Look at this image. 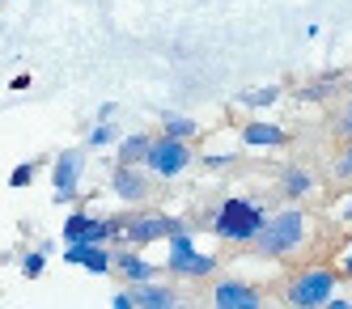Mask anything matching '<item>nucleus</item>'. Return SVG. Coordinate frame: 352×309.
I'll return each mask as SVG.
<instances>
[{
  "label": "nucleus",
  "mask_w": 352,
  "mask_h": 309,
  "mask_svg": "<svg viewBox=\"0 0 352 309\" xmlns=\"http://www.w3.org/2000/svg\"><path fill=\"white\" fill-rule=\"evenodd\" d=\"M336 271L331 267H306V271H297L293 279H289V288H285V301L293 305V309H322L327 305V297L336 293Z\"/></svg>",
  "instance_id": "obj_6"
},
{
  "label": "nucleus",
  "mask_w": 352,
  "mask_h": 309,
  "mask_svg": "<svg viewBox=\"0 0 352 309\" xmlns=\"http://www.w3.org/2000/svg\"><path fill=\"white\" fill-rule=\"evenodd\" d=\"M187 229V220L179 216H162V212H136V216H123V229L111 238V242H123V246H153V242H166L170 233Z\"/></svg>",
  "instance_id": "obj_5"
},
{
  "label": "nucleus",
  "mask_w": 352,
  "mask_h": 309,
  "mask_svg": "<svg viewBox=\"0 0 352 309\" xmlns=\"http://www.w3.org/2000/svg\"><path fill=\"white\" fill-rule=\"evenodd\" d=\"M280 187H285V195H289V199H306V195L314 191V174H310L306 165H289Z\"/></svg>",
  "instance_id": "obj_14"
},
{
  "label": "nucleus",
  "mask_w": 352,
  "mask_h": 309,
  "mask_svg": "<svg viewBox=\"0 0 352 309\" xmlns=\"http://www.w3.org/2000/svg\"><path fill=\"white\" fill-rule=\"evenodd\" d=\"M170 250H166V271L179 275V279H204L217 271V259L212 254H204L195 242H191V229H179V233L166 238Z\"/></svg>",
  "instance_id": "obj_4"
},
{
  "label": "nucleus",
  "mask_w": 352,
  "mask_h": 309,
  "mask_svg": "<svg viewBox=\"0 0 352 309\" xmlns=\"http://www.w3.org/2000/svg\"><path fill=\"white\" fill-rule=\"evenodd\" d=\"M144 148H148V136L144 132H132L119 140V152H115V165H140L144 161Z\"/></svg>",
  "instance_id": "obj_15"
},
{
  "label": "nucleus",
  "mask_w": 352,
  "mask_h": 309,
  "mask_svg": "<svg viewBox=\"0 0 352 309\" xmlns=\"http://www.w3.org/2000/svg\"><path fill=\"white\" fill-rule=\"evenodd\" d=\"M85 225H89V212H72V216L64 220V242H81Z\"/></svg>",
  "instance_id": "obj_21"
},
{
  "label": "nucleus",
  "mask_w": 352,
  "mask_h": 309,
  "mask_svg": "<svg viewBox=\"0 0 352 309\" xmlns=\"http://www.w3.org/2000/svg\"><path fill=\"white\" fill-rule=\"evenodd\" d=\"M344 275H352V250H348V259H344Z\"/></svg>",
  "instance_id": "obj_25"
},
{
  "label": "nucleus",
  "mask_w": 352,
  "mask_h": 309,
  "mask_svg": "<svg viewBox=\"0 0 352 309\" xmlns=\"http://www.w3.org/2000/svg\"><path fill=\"white\" fill-rule=\"evenodd\" d=\"M242 144L246 148H280V144H289V132H285V127H276V123L255 119V123L242 127Z\"/></svg>",
  "instance_id": "obj_13"
},
{
  "label": "nucleus",
  "mask_w": 352,
  "mask_h": 309,
  "mask_svg": "<svg viewBox=\"0 0 352 309\" xmlns=\"http://www.w3.org/2000/svg\"><path fill=\"white\" fill-rule=\"evenodd\" d=\"M115 271L128 279V284H144V279H157V263H148L144 254H136V246L115 254Z\"/></svg>",
  "instance_id": "obj_12"
},
{
  "label": "nucleus",
  "mask_w": 352,
  "mask_h": 309,
  "mask_svg": "<svg viewBox=\"0 0 352 309\" xmlns=\"http://www.w3.org/2000/svg\"><path fill=\"white\" fill-rule=\"evenodd\" d=\"M340 174H352V140H348V148H344V161H340Z\"/></svg>",
  "instance_id": "obj_23"
},
{
  "label": "nucleus",
  "mask_w": 352,
  "mask_h": 309,
  "mask_svg": "<svg viewBox=\"0 0 352 309\" xmlns=\"http://www.w3.org/2000/svg\"><path fill=\"white\" fill-rule=\"evenodd\" d=\"M111 309H136V305H132V293H128V288H119V293L111 297Z\"/></svg>",
  "instance_id": "obj_22"
},
{
  "label": "nucleus",
  "mask_w": 352,
  "mask_h": 309,
  "mask_svg": "<svg viewBox=\"0 0 352 309\" xmlns=\"http://www.w3.org/2000/svg\"><path fill=\"white\" fill-rule=\"evenodd\" d=\"M267 220V208L255 199H225L217 216H212V233L221 242H234V246H250L255 242V233L263 229Z\"/></svg>",
  "instance_id": "obj_2"
},
{
  "label": "nucleus",
  "mask_w": 352,
  "mask_h": 309,
  "mask_svg": "<svg viewBox=\"0 0 352 309\" xmlns=\"http://www.w3.org/2000/svg\"><path fill=\"white\" fill-rule=\"evenodd\" d=\"M43 271H47V254H43V250L21 254V275H26V279H38Z\"/></svg>",
  "instance_id": "obj_20"
},
{
  "label": "nucleus",
  "mask_w": 352,
  "mask_h": 309,
  "mask_svg": "<svg viewBox=\"0 0 352 309\" xmlns=\"http://www.w3.org/2000/svg\"><path fill=\"white\" fill-rule=\"evenodd\" d=\"M132 293V305L136 309H174L179 305V293L170 284H157V279H144V284H128Z\"/></svg>",
  "instance_id": "obj_11"
},
{
  "label": "nucleus",
  "mask_w": 352,
  "mask_h": 309,
  "mask_svg": "<svg viewBox=\"0 0 352 309\" xmlns=\"http://www.w3.org/2000/svg\"><path fill=\"white\" fill-rule=\"evenodd\" d=\"M310 216L301 212V208H285V212H276V216H267L263 220V229L255 233V246L263 259H289L293 250H301L310 242Z\"/></svg>",
  "instance_id": "obj_1"
},
{
  "label": "nucleus",
  "mask_w": 352,
  "mask_h": 309,
  "mask_svg": "<svg viewBox=\"0 0 352 309\" xmlns=\"http://www.w3.org/2000/svg\"><path fill=\"white\" fill-rule=\"evenodd\" d=\"M212 305L217 309H263V293L242 284V279H221V284L212 288Z\"/></svg>",
  "instance_id": "obj_8"
},
{
  "label": "nucleus",
  "mask_w": 352,
  "mask_h": 309,
  "mask_svg": "<svg viewBox=\"0 0 352 309\" xmlns=\"http://www.w3.org/2000/svg\"><path fill=\"white\" fill-rule=\"evenodd\" d=\"M81 148H64L56 165H52V187L60 203H77V187H81Z\"/></svg>",
  "instance_id": "obj_7"
},
{
  "label": "nucleus",
  "mask_w": 352,
  "mask_h": 309,
  "mask_svg": "<svg viewBox=\"0 0 352 309\" xmlns=\"http://www.w3.org/2000/svg\"><path fill=\"white\" fill-rule=\"evenodd\" d=\"M162 136H174V140H195L199 136V123L187 119V115H162Z\"/></svg>",
  "instance_id": "obj_16"
},
{
  "label": "nucleus",
  "mask_w": 352,
  "mask_h": 309,
  "mask_svg": "<svg viewBox=\"0 0 352 309\" xmlns=\"http://www.w3.org/2000/svg\"><path fill=\"white\" fill-rule=\"evenodd\" d=\"M238 102H242V106H250V111L272 106V102H280V85H259V89H246Z\"/></svg>",
  "instance_id": "obj_17"
},
{
  "label": "nucleus",
  "mask_w": 352,
  "mask_h": 309,
  "mask_svg": "<svg viewBox=\"0 0 352 309\" xmlns=\"http://www.w3.org/2000/svg\"><path fill=\"white\" fill-rule=\"evenodd\" d=\"M111 191H115V199L128 203V208H132V203H140V199H148L144 165H115V174H111Z\"/></svg>",
  "instance_id": "obj_10"
},
{
  "label": "nucleus",
  "mask_w": 352,
  "mask_h": 309,
  "mask_svg": "<svg viewBox=\"0 0 352 309\" xmlns=\"http://www.w3.org/2000/svg\"><path fill=\"white\" fill-rule=\"evenodd\" d=\"M195 161V148H191V140H174V136H148V148H144V170L153 174V178H179L187 165Z\"/></svg>",
  "instance_id": "obj_3"
},
{
  "label": "nucleus",
  "mask_w": 352,
  "mask_h": 309,
  "mask_svg": "<svg viewBox=\"0 0 352 309\" xmlns=\"http://www.w3.org/2000/svg\"><path fill=\"white\" fill-rule=\"evenodd\" d=\"M34 174H38V161H21L13 174H9V187L13 191H21V187H30L34 183Z\"/></svg>",
  "instance_id": "obj_19"
},
{
  "label": "nucleus",
  "mask_w": 352,
  "mask_h": 309,
  "mask_svg": "<svg viewBox=\"0 0 352 309\" xmlns=\"http://www.w3.org/2000/svg\"><path fill=\"white\" fill-rule=\"evenodd\" d=\"M340 127H344V136H348V140H352V111H348V115H344V123H340Z\"/></svg>",
  "instance_id": "obj_24"
},
{
  "label": "nucleus",
  "mask_w": 352,
  "mask_h": 309,
  "mask_svg": "<svg viewBox=\"0 0 352 309\" xmlns=\"http://www.w3.org/2000/svg\"><path fill=\"white\" fill-rule=\"evenodd\" d=\"M115 136H119V132H115V127L102 119V123H94V127H89L85 144H89V148H107V144H115Z\"/></svg>",
  "instance_id": "obj_18"
},
{
  "label": "nucleus",
  "mask_w": 352,
  "mask_h": 309,
  "mask_svg": "<svg viewBox=\"0 0 352 309\" xmlns=\"http://www.w3.org/2000/svg\"><path fill=\"white\" fill-rule=\"evenodd\" d=\"M64 263H72V267H85L89 275H107V271H115V254L107 250V242H102V246L72 242V246L64 250Z\"/></svg>",
  "instance_id": "obj_9"
}]
</instances>
